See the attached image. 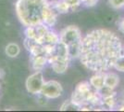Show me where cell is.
<instances>
[{
  "label": "cell",
  "mask_w": 124,
  "mask_h": 112,
  "mask_svg": "<svg viewBox=\"0 0 124 112\" xmlns=\"http://www.w3.org/2000/svg\"><path fill=\"white\" fill-rule=\"evenodd\" d=\"M123 96H124V92H123Z\"/></svg>",
  "instance_id": "obj_23"
},
{
  "label": "cell",
  "mask_w": 124,
  "mask_h": 112,
  "mask_svg": "<svg viewBox=\"0 0 124 112\" xmlns=\"http://www.w3.org/2000/svg\"><path fill=\"white\" fill-rule=\"evenodd\" d=\"M119 26V30H120V31H121L122 33H124V19L120 21Z\"/></svg>",
  "instance_id": "obj_21"
},
{
  "label": "cell",
  "mask_w": 124,
  "mask_h": 112,
  "mask_svg": "<svg viewBox=\"0 0 124 112\" xmlns=\"http://www.w3.org/2000/svg\"><path fill=\"white\" fill-rule=\"evenodd\" d=\"M98 0H81L82 4L86 7H93L97 3Z\"/></svg>",
  "instance_id": "obj_20"
},
{
  "label": "cell",
  "mask_w": 124,
  "mask_h": 112,
  "mask_svg": "<svg viewBox=\"0 0 124 112\" xmlns=\"http://www.w3.org/2000/svg\"><path fill=\"white\" fill-rule=\"evenodd\" d=\"M105 73L106 72H95V74L91 77L89 82L93 89L99 91L105 86Z\"/></svg>",
  "instance_id": "obj_9"
},
{
  "label": "cell",
  "mask_w": 124,
  "mask_h": 112,
  "mask_svg": "<svg viewBox=\"0 0 124 112\" xmlns=\"http://www.w3.org/2000/svg\"><path fill=\"white\" fill-rule=\"evenodd\" d=\"M64 1L69 5L70 9V11L76 10L78 8L82 5L81 0H64Z\"/></svg>",
  "instance_id": "obj_17"
},
{
  "label": "cell",
  "mask_w": 124,
  "mask_h": 112,
  "mask_svg": "<svg viewBox=\"0 0 124 112\" xmlns=\"http://www.w3.org/2000/svg\"><path fill=\"white\" fill-rule=\"evenodd\" d=\"M119 82V76L113 72H107L105 73V86L115 90Z\"/></svg>",
  "instance_id": "obj_11"
},
{
  "label": "cell",
  "mask_w": 124,
  "mask_h": 112,
  "mask_svg": "<svg viewBox=\"0 0 124 112\" xmlns=\"http://www.w3.org/2000/svg\"><path fill=\"white\" fill-rule=\"evenodd\" d=\"M4 75H5V73H4V71H3L2 69H0V80H1V79H3Z\"/></svg>",
  "instance_id": "obj_22"
},
{
  "label": "cell",
  "mask_w": 124,
  "mask_h": 112,
  "mask_svg": "<svg viewBox=\"0 0 124 112\" xmlns=\"http://www.w3.org/2000/svg\"><path fill=\"white\" fill-rule=\"evenodd\" d=\"M51 3L58 14H63V13H67L69 11H70L69 5L64 0H57V1H54Z\"/></svg>",
  "instance_id": "obj_13"
},
{
  "label": "cell",
  "mask_w": 124,
  "mask_h": 112,
  "mask_svg": "<svg viewBox=\"0 0 124 112\" xmlns=\"http://www.w3.org/2000/svg\"><path fill=\"white\" fill-rule=\"evenodd\" d=\"M31 66L35 71H42L45 68V66L48 64V59L46 55H37L31 56Z\"/></svg>",
  "instance_id": "obj_10"
},
{
  "label": "cell",
  "mask_w": 124,
  "mask_h": 112,
  "mask_svg": "<svg viewBox=\"0 0 124 112\" xmlns=\"http://www.w3.org/2000/svg\"><path fill=\"white\" fill-rule=\"evenodd\" d=\"M45 83V79L42 71H35L33 74L28 77L26 80V89L31 94H38L42 91Z\"/></svg>",
  "instance_id": "obj_4"
},
{
  "label": "cell",
  "mask_w": 124,
  "mask_h": 112,
  "mask_svg": "<svg viewBox=\"0 0 124 112\" xmlns=\"http://www.w3.org/2000/svg\"><path fill=\"white\" fill-rule=\"evenodd\" d=\"M117 105L116 95L107 96L102 98V107H106L108 109H113Z\"/></svg>",
  "instance_id": "obj_15"
},
{
  "label": "cell",
  "mask_w": 124,
  "mask_h": 112,
  "mask_svg": "<svg viewBox=\"0 0 124 112\" xmlns=\"http://www.w3.org/2000/svg\"><path fill=\"white\" fill-rule=\"evenodd\" d=\"M21 52L20 46L16 43H9L6 47V54L10 57V58H15Z\"/></svg>",
  "instance_id": "obj_14"
},
{
  "label": "cell",
  "mask_w": 124,
  "mask_h": 112,
  "mask_svg": "<svg viewBox=\"0 0 124 112\" xmlns=\"http://www.w3.org/2000/svg\"><path fill=\"white\" fill-rule=\"evenodd\" d=\"M122 53L124 49L119 37L108 30L97 29L82 38L79 58L88 69L105 72L113 68L116 59Z\"/></svg>",
  "instance_id": "obj_1"
},
{
  "label": "cell",
  "mask_w": 124,
  "mask_h": 112,
  "mask_svg": "<svg viewBox=\"0 0 124 112\" xmlns=\"http://www.w3.org/2000/svg\"><path fill=\"white\" fill-rule=\"evenodd\" d=\"M38 95V104L40 105V106H46L47 104V100H48V98H46L45 95H43L42 93H38L37 94Z\"/></svg>",
  "instance_id": "obj_19"
},
{
  "label": "cell",
  "mask_w": 124,
  "mask_h": 112,
  "mask_svg": "<svg viewBox=\"0 0 124 112\" xmlns=\"http://www.w3.org/2000/svg\"><path fill=\"white\" fill-rule=\"evenodd\" d=\"M47 59H48V64L51 65L53 71L57 74L65 73L70 62V57H62L56 54H50L49 56H47Z\"/></svg>",
  "instance_id": "obj_7"
},
{
  "label": "cell",
  "mask_w": 124,
  "mask_h": 112,
  "mask_svg": "<svg viewBox=\"0 0 124 112\" xmlns=\"http://www.w3.org/2000/svg\"><path fill=\"white\" fill-rule=\"evenodd\" d=\"M47 0H18L16 13L19 20L25 27L43 23V12Z\"/></svg>",
  "instance_id": "obj_2"
},
{
  "label": "cell",
  "mask_w": 124,
  "mask_h": 112,
  "mask_svg": "<svg viewBox=\"0 0 124 112\" xmlns=\"http://www.w3.org/2000/svg\"><path fill=\"white\" fill-rule=\"evenodd\" d=\"M57 16H58V13L53 7L52 3L47 2L46 6L44 10V12H43V23L46 24L47 27L51 28L56 24Z\"/></svg>",
  "instance_id": "obj_8"
},
{
  "label": "cell",
  "mask_w": 124,
  "mask_h": 112,
  "mask_svg": "<svg viewBox=\"0 0 124 112\" xmlns=\"http://www.w3.org/2000/svg\"><path fill=\"white\" fill-rule=\"evenodd\" d=\"M113 68H115L119 72H124V53L119 55V57L116 59V61L114 63Z\"/></svg>",
  "instance_id": "obj_16"
},
{
  "label": "cell",
  "mask_w": 124,
  "mask_h": 112,
  "mask_svg": "<svg viewBox=\"0 0 124 112\" xmlns=\"http://www.w3.org/2000/svg\"><path fill=\"white\" fill-rule=\"evenodd\" d=\"M82 38L83 37H82V34L80 32V29L73 25L64 28L59 34V41L64 43L66 46L82 41Z\"/></svg>",
  "instance_id": "obj_5"
},
{
  "label": "cell",
  "mask_w": 124,
  "mask_h": 112,
  "mask_svg": "<svg viewBox=\"0 0 124 112\" xmlns=\"http://www.w3.org/2000/svg\"><path fill=\"white\" fill-rule=\"evenodd\" d=\"M109 4L113 9H121L124 7V0H109Z\"/></svg>",
  "instance_id": "obj_18"
},
{
  "label": "cell",
  "mask_w": 124,
  "mask_h": 112,
  "mask_svg": "<svg viewBox=\"0 0 124 112\" xmlns=\"http://www.w3.org/2000/svg\"><path fill=\"white\" fill-rule=\"evenodd\" d=\"M58 42H59V35L49 29V31L45 37L43 45H56Z\"/></svg>",
  "instance_id": "obj_12"
},
{
  "label": "cell",
  "mask_w": 124,
  "mask_h": 112,
  "mask_svg": "<svg viewBox=\"0 0 124 112\" xmlns=\"http://www.w3.org/2000/svg\"><path fill=\"white\" fill-rule=\"evenodd\" d=\"M40 93L48 99H57L62 95L63 88L61 84L57 80H48L45 81Z\"/></svg>",
  "instance_id": "obj_6"
},
{
  "label": "cell",
  "mask_w": 124,
  "mask_h": 112,
  "mask_svg": "<svg viewBox=\"0 0 124 112\" xmlns=\"http://www.w3.org/2000/svg\"><path fill=\"white\" fill-rule=\"evenodd\" d=\"M93 90V89L92 88L90 82L83 81L79 83L75 88V91L73 92L70 102L72 103L74 107L78 108H80L84 105H87L88 97Z\"/></svg>",
  "instance_id": "obj_3"
}]
</instances>
